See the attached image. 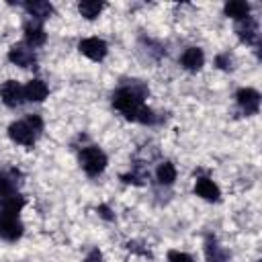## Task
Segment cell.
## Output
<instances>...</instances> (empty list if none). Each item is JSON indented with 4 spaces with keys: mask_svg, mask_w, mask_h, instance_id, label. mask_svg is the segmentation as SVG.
Masks as SVG:
<instances>
[{
    "mask_svg": "<svg viewBox=\"0 0 262 262\" xmlns=\"http://www.w3.org/2000/svg\"><path fill=\"white\" fill-rule=\"evenodd\" d=\"M145 88L135 84V86H129V88H119L115 94H113V106L117 111H121L129 121H135L139 108L143 106V96H145Z\"/></svg>",
    "mask_w": 262,
    "mask_h": 262,
    "instance_id": "6da1fadb",
    "label": "cell"
},
{
    "mask_svg": "<svg viewBox=\"0 0 262 262\" xmlns=\"http://www.w3.org/2000/svg\"><path fill=\"white\" fill-rule=\"evenodd\" d=\"M80 166L84 168L88 176H98L106 168V156L98 147L88 145L80 151Z\"/></svg>",
    "mask_w": 262,
    "mask_h": 262,
    "instance_id": "7a4b0ae2",
    "label": "cell"
},
{
    "mask_svg": "<svg viewBox=\"0 0 262 262\" xmlns=\"http://www.w3.org/2000/svg\"><path fill=\"white\" fill-rule=\"evenodd\" d=\"M20 235H23V223L18 221V217L0 213V237L6 242H14Z\"/></svg>",
    "mask_w": 262,
    "mask_h": 262,
    "instance_id": "3957f363",
    "label": "cell"
},
{
    "mask_svg": "<svg viewBox=\"0 0 262 262\" xmlns=\"http://www.w3.org/2000/svg\"><path fill=\"white\" fill-rule=\"evenodd\" d=\"M0 96H2V102H4L6 106L14 108V106L23 104V100H25V90L18 86V82L6 80V82L0 86Z\"/></svg>",
    "mask_w": 262,
    "mask_h": 262,
    "instance_id": "277c9868",
    "label": "cell"
},
{
    "mask_svg": "<svg viewBox=\"0 0 262 262\" xmlns=\"http://www.w3.org/2000/svg\"><path fill=\"white\" fill-rule=\"evenodd\" d=\"M78 49H80L86 57H90V59H94V61H100V59H104V55H106V43H104L102 39H98V37L82 39L80 45H78Z\"/></svg>",
    "mask_w": 262,
    "mask_h": 262,
    "instance_id": "5b68a950",
    "label": "cell"
},
{
    "mask_svg": "<svg viewBox=\"0 0 262 262\" xmlns=\"http://www.w3.org/2000/svg\"><path fill=\"white\" fill-rule=\"evenodd\" d=\"M235 98H237V104L242 106V111L246 115L258 113V108H260V94L254 88H239Z\"/></svg>",
    "mask_w": 262,
    "mask_h": 262,
    "instance_id": "8992f818",
    "label": "cell"
},
{
    "mask_svg": "<svg viewBox=\"0 0 262 262\" xmlns=\"http://www.w3.org/2000/svg\"><path fill=\"white\" fill-rule=\"evenodd\" d=\"M8 135L12 141L20 145H33L35 143V131L27 125V121H16L8 127Z\"/></svg>",
    "mask_w": 262,
    "mask_h": 262,
    "instance_id": "52a82bcc",
    "label": "cell"
},
{
    "mask_svg": "<svg viewBox=\"0 0 262 262\" xmlns=\"http://www.w3.org/2000/svg\"><path fill=\"white\" fill-rule=\"evenodd\" d=\"M8 59H10L12 63L20 66V68H33V66H35V53H33L27 45H23V43H16V45L10 47Z\"/></svg>",
    "mask_w": 262,
    "mask_h": 262,
    "instance_id": "ba28073f",
    "label": "cell"
},
{
    "mask_svg": "<svg viewBox=\"0 0 262 262\" xmlns=\"http://www.w3.org/2000/svg\"><path fill=\"white\" fill-rule=\"evenodd\" d=\"M235 33L244 43H256L258 39V23L252 16H246L235 23Z\"/></svg>",
    "mask_w": 262,
    "mask_h": 262,
    "instance_id": "9c48e42d",
    "label": "cell"
},
{
    "mask_svg": "<svg viewBox=\"0 0 262 262\" xmlns=\"http://www.w3.org/2000/svg\"><path fill=\"white\" fill-rule=\"evenodd\" d=\"M45 39H47V35L39 20H29L25 25V41L29 47H41L45 43Z\"/></svg>",
    "mask_w": 262,
    "mask_h": 262,
    "instance_id": "30bf717a",
    "label": "cell"
},
{
    "mask_svg": "<svg viewBox=\"0 0 262 262\" xmlns=\"http://www.w3.org/2000/svg\"><path fill=\"white\" fill-rule=\"evenodd\" d=\"M180 63H182L188 72H196V70H201L203 63H205V55H203V51H201L199 47H188V49L182 53Z\"/></svg>",
    "mask_w": 262,
    "mask_h": 262,
    "instance_id": "8fae6325",
    "label": "cell"
},
{
    "mask_svg": "<svg viewBox=\"0 0 262 262\" xmlns=\"http://www.w3.org/2000/svg\"><path fill=\"white\" fill-rule=\"evenodd\" d=\"M25 90V98L27 100H31V102H41V100H45L47 98V84L43 82V80H31V82H27V86L23 88Z\"/></svg>",
    "mask_w": 262,
    "mask_h": 262,
    "instance_id": "7c38bea8",
    "label": "cell"
},
{
    "mask_svg": "<svg viewBox=\"0 0 262 262\" xmlns=\"http://www.w3.org/2000/svg\"><path fill=\"white\" fill-rule=\"evenodd\" d=\"M194 192L207 201H217L219 199V188L213 180L209 178H196V184H194Z\"/></svg>",
    "mask_w": 262,
    "mask_h": 262,
    "instance_id": "4fadbf2b",
    "label": "cell"
},
{
    "mask_svg": "<svg viewBox=\"0 0 262 262\" xmlns=\"http://www.w3.org/2000/svg\"><path fill=\"white\" fill-rule=\"evenodd\" d=\"M25 10L35 16V20H43V18H49L53 14V6L45 0H37V2H27L25 4Z\"/></svg>",
    "mask_w": 262,
    "mask_h": 262,
    "instance_id": "5bb4252c",
    "label": "cell"
},
{
    "mask_svg": "<svg viewBox=\"0 0 262 262\" xmlns=\"http://www.w3.org/2000/svg\"><path fill=\"white\" fill-rule=\"evenodd\" d=\"M205 256H207V262H227V252L211 235L205 242Z\"/></svg>",
    "mask_w": 262,
    "mask_h": 262,
    "instance_id": "9a60e30c",
    "label": "cell"
},
{
    "mask_svg": "<svg viewBox=\"0 0 262 262\" xmlns=\"http://www.w3.org/2000/svg\"><path fill=\"white\" fill-rule=\"evenodd\" d=\"M225 14L235 18V20H242V18L250 16V4L242 2V0H231L225 4Z\"/></svg>",
    "mask_w": 262,
    "mask_h": 262,
    "instance_id": "2e32d148",
    "label": "cell"
},
{
    "mask_svg": "<svg viewBox=\"0 0 262 262\" xmlns=\"http://www.w3.org/2000/svg\"><path fill=\"white\" fill-rule=\"evenodd\" d=\"M156 176H158V182L160 184H172L176 180V168H174V164L162 162L158 166V170H156Z\"/></svg>",
    "mask_w": 262,
    "mask_h": 262,
    "instance_id": "e0dca14e",
    "label": "cell"
},
{
    "mask_svg": "<svg viewBox=\"0 0 262 262\" xmlns=\"http://www.w3.org/2000/svg\"><path fill=\"white\" fill-rule=\"evenodd\" d=\"M102 6H104L102 2H94V0H84V2H80V4H78V10H80V14H82L84 18L92 20V18H96V16L100 14Z\"/></svg>",
    "mask_w": 262,
    "mask_h": 262,
    "instance_id": "ac0fdd59",
    "label": "cell"
},
{
    "mask_svg": "<svg viewBox=\"0 0 262 262\" xmlns=\"http://www.w3.org/2000/svg\"><path fill=\"white\" fill-rule=\"evenodd\" d=\"M23 205H25V199L18 196V194H12V196H8L6 201H2V213H6V215H16V217H18V211L23 209Z\"/></svg>",
    "mask_w": 262,
    "mask_h": 262,
    "instance_id": "d6986e66",
    "label": "cell"
},
{
    "mask_svg": "<svg viewBox=\"0 0 262 262\" xmlns=\"http://www.w3.org/2000/svg\"><path fill=\"white\" fill-rule=\"evenodd\" d=\"M12 194H16V192H14V182H12L6 174L0 172V201H6V199L12 196Z\"/></svg>",
    "mask_w": 262,
    "mask_h": 262,
    "instance_id": "ffe728a7",
    "label": "cell"
},
{
    "mask_svg": "<svg viewBox=\"0 0 262 262\" xmlns=\"http://www.w3.org/2000/svg\"><path fill=\"white\" fill-rule=\"evenodd\" d=\"M135 121H139V123H154V121H156L154 111L147 108V106H141L139 113H137V117H135Z\"/></svg>",
    "mask_w": 262,
    "mask_h": 262,
    "instance_id": "44dd1931",
    "label": "cell"
},
{
    "mask_svg": "<svg viewBox=\"0 0 262 262\" xmlns=\"http://www.w3.org/2000/svg\"><path fill=\"white\" fill-rule=\"evenodd\" d=\"M168 260L170 262H192V258L184 252H178V250H170L168 252Z\"/></svg>",
    "mask_w": 262,
    "mask_h": 262,
    "instance_id": "7402d4cb",
    "label": "cell"
},
{
    "mask_svg": "<svg viewBox=\"0 0 262 262\" xmlns=\"http://www.w3.org/2000/svg\"><path fill=\"white\" fill-rule=\"evenodd\" d=\"M25 121H27V125H29L35 133H37V131H41V127H43V123H41V119H39L37 115H29Z\"/></svg>",
    "mask_w": 262,
    "mask_h": 262,
    "instance_id": "603a6c76",
    "label": "cell"
},
{
    "mask_svg": "<svg viewBox=\"0 0 262 262\" xmlns=\"http://www.w3.org/2000/svg\"><path fill=\"white\" fill-rule=\"evenodd\" d=\"M217 66L221 68V70H231L233 66H231V57L229 55H217Z\"/></svg>",
    "mask_w": 262,
    "mask_h": 262,
    "instance_id": "cb8c5ba5",
    "label": "cell"
},
{
    "mask_svg": "<svg viewBox=\"0 0 262 262\" xmlns=\"http://www.w3.org/2000/svg\"><path fill=\"white\" fill-rule=\"evenodd\" d=\"M84 262H102V256H100V252H98V250H92Z\"/></svg>",
    "mask_w": 262,
    "mask_h": 262,
    "instance_id": "d4e9b609",
    "label": "cell"
},
{
    "mask_svg": "<svg viewBox=\"0 0 262 262\" xmlns=\"http://www.w3.org/2000/svg\"><path fill=\"white\" fill-rule=\"evenodd\" d=\"M96 211L100 213V217H104V219H113V215H111V211H108V207H104V205H100V207H98Z\"/></svg>",
    "mask_w": 262,
    "mask_h": 262,
    "instance_id": "484cf974",
    "label": "cell"
}]
</instances>
